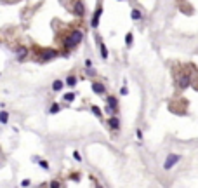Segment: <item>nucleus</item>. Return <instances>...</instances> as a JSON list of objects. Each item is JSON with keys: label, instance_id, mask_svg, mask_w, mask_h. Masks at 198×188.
Masks as SVG:
<instances>
[{"label": "nucleus", "instance_id": "f257e3e1", "mask_svg": "<svg viewBox=\"0 0 198 188\" xmlns=\"http://www.w3.org/2000/svg\"><path fill=\"white\" fill-rule=\"evenodd\" d=\"M179 160H181V157H179V155H176V153H170L167 158H165L163 169H170V167H174V164H177Z\"/></svg>", "mask_w": 198, "mask_h": 188}, {"label": "nucleus", "instance_id": "f03ea898", "mask_svg": "<svg viewBox=\"0 0 198 188\" xmlns=\"http://www.w3.org/2000/svg\"><path fill=\"white\" fill-rule=\"evenodd\" d=\"M101 14H103V9H101V7H97V9H96V12H94V18H92V21H90V23H92V28H97Z\"/></svg>", "mask_w": 198, "mask_h": 188}, {"label": "nucleus", "instance_id": "7ed1b4c3", "mask_svg": "<svg viewBox=\"0 0 198 188\" xmlns=\"http://www.w3.org/2000/svg\"><path fill=\"white\" fill-rule=\"evenodd\" d=\"M70 38L73 40V44L77 45L80 40H82V31H80V30H73V31H71V35H70Z\"/></svg>", "mask_w": 198, "mask_h": 188}, {"label": "nucleus", "instance_id": "20e7f679", "mask_svg": "<svg viewBox=\"0 0 198 188\" xmlns=\"http://www.w3.org/2000/svg\"><path fill=\"white\" fill-rule=\"evenodd\" d=\"M92 91L96 94H103L104 92V86H103L101 82H92Z\"/></svg>", "mask_w": 198, "mask_h": 188}, {"label": "nucleus", "instance_id": "39448f33", "mask_svg": "<svg viewBox=\"0 0 198 188\" xmlns=\"http://www.w3.org/2000/svg\"><path fill=\"white\" fill-rule=\"evenodd\" d=\"M16 56H18V59H19V61H23V59H24V58L28 56V49H26V47H23V45H21V47H19V49H18V54H16Z\"/></svg>", "mask_w": 198, "mask_h": 188}, {"label": "nucleus", "instance_id": "423d86ee", "mask_svg": "<svg viewBox=\"0 0 198 188\" xmlns=\"http://www.w3.org/2000/svg\"><path fill=\"white\" fill-rule=\"evenodd\" d=\"M179 86L183 87V89H186V87H190V77H188V75L181 77V79H179Z\"/></svg>", "mask_w": 198, "mask_h": 188}, {"label": "nucleus", "instance_id": "0eeeda50", "mask_svg": "<svg viewBox=\"0 0 198 188\" xmlns=\"http://www.w3.org/2000/svg\"><path fill=\"white\" fill-rule=\"evenodd\" d=\"M75 12H77V16H83L85 9H83V4H82V2H77V4H75Z\"/></svg>", "mask_w": 198, "mask_h": 188}, {"label": "nucleus", "instance_id": "6e6552de", "mask_svg": "<svg viewBox=\"0 0 198 188\" xmlns=\"http://www.w3.org/2000/svg\"><path fill=\"white\" fill-rule=\"evenodd\" d=\"M108 124H110V127H111V129H120V122H118V119H116V117H111Z\"/></svg>", "mask_w": 198, "mask_h": 188}, {"label": "nucleus", "instance_id": "1a4fd4ad", "mask_svg": "<svg viewBox=\"0 0 198 188\" xmlns=\"http://www.w3.org/2000/svg\"><path fill=\"white\" fill-rule=\"evenodd\" d=\"M99 49H101V56H103V59H106V58H108V49H106L104 42H101V40H99Z\"/></svg>", "mask_w": 198, "mask_h": 188}, {"label": "nucleus", "instance_id": "9d476101", "mask_svg": "<svg viewBox=\"0 0 198 188\" xmlns=\"http://www.w3.org/2000/svg\"><path fill=\"white\" fill-rule=\"evenodd\" d=\"M56 56V51H51V49H47V51H44V59H51V58H54Z\"/></svg>", "mask_w": 198, "mask_h": 188}, {"label": "nucleus", "instance_id": "9b49d317", "mask_svg": "<svg viewBox=\"0 0 198 188\" xmlns=\"http://www.w3.org/2000/svg\"><path fill=\"white\" fill-rule=\"evenodd\" d=\"M7 120H9V113L2 110V112H0V122H2V124H7Z\"/></svg>", "mask_w": 198, "mask_h": 188}, {"label": "nucleus", "instance_id": "f8f14e48", "mask_svg": "<svg viewBox=\"0 0 198 188\" xmlns=\"http://www.w3.org/2000/svg\"><path fill=\"white\" fill-rule=\"evenodd\" d=\"M132 19H134V21H139V19L142 18V14H141V11H137V9H134V11H132Z\"/></svg>", "mask_w": 198, "mask_h": 188}, {"label": "nucleus", "instance_id": "ddd939ff", "mask_svg": "<svg viewBox=\"0 0 198 188\" xmlns=\"http://www.w3.org/2000/svg\"><path fill=\"white\" fill-rule=\"evenodd\" d=\"M63 86H64V84L61 82V80H54V84H52V89H54V91H61V89H63Z\"/></svg>", "mask_w": 198, "mask_h": 188}, {"label": "nucleus", "instance_id": "4468645a", "mask_svg": "<svg viewBox=\"0 0 198 188\" xmlns=\"http://www.w3.org/2000/svg\"><path fill=\"white\" fill-rule=\"evenodd\" d=\"M132 42H134V37H132V33H127V35H125V45H127V47H131Z\"/></svg>", "mask_w": 198, "mask_h": 188}, {"label": "nucleus", "instance_id": "2eb2a0df", "mask_svg": "<svg viewBox=\"0 0 198 188\" xmlns=\"http://www.w3.org/2000/svg\"><path fill=\"white\" fill-rule=\"evenodd\" d=\"M108 106H110V108H113V110H115L116 106H118V101H116L115 98H108Z\"/></svg>", "mask_w": 198, "mask_h": 188}, {"label": "nucleus", "instance_id": "dca6fc26", "mask_svg": "<svg viewBox=\"0 0 198 188\" xmlns=\"http://www.w3.org/2000/svg\"><path fill=\"white\" fill-rule=\"evenodd\" d=\"M90 110H92V113H94V115L97 117V119H101V117H103V112H101V110H99V106H92V108H90Z\"/></svg>", "mask_w": 198, "mask_h": 188}, {"label": "nucleus", "instance_id": "f3484780", "mask_svg": "<svg viewBox=\"0 0 198 188\" xmlns=\"http://www.w3.org/2000/svg\"><path fill=\"white\" fill-rule=\"evenodd\" d=\"M75 84H77V79H75V77H73V75H71V77H68V79H66V86L73 87V86H75Z\"/></svg>", "mask_w": 198, "mask_h": 188}, {"label": "nucleus", "instance_id": "a211bd4d", "mask_svg": "<svg viewBox=\"0 0 198 188\" xmlns=\"http://www.w3.org/2000/svg\"><path fill=\"white\" fill-rule=\"evenodd\" d=\"M64 99H66V101H73V99H75V92H68V94H64Z\"/></svg>", "mask_w": 198, "mask_h": 188}, {"label": "nucleus", "instance_id": "6ab92c4d", "mask_svg": "<svg viewBox=\"0 0 198 188\" xmlns=\"http://www.w3.org/2000/svg\"><path fill=\"white\" fill-rule=\"evenodd\" d=\"M59 110H61V106H59V105H56V103H54V105L51 106V113H57Z\"/></svg>", "mask_w": 198, "mask_h": 188}, {"label": "nucleus", "instance_id": "aec40b11", "mask_svg": "<svg viewBox=\"0 0 198 188\" xmlns=\"http://www.w3.org/2000/svg\"><path fill=\"white\" fill-rule=\"evenodd\" d=\"M40 167H42V169H49V164H47L45 160H42V162H40Z\"/></svg>", "mask_w": 198, "mask_h": 188}, {"label": "nucleus", "instance_id": "412c9836", "mask_svg": "<svg viewBox=\"0 0 198 188\" xmlns=\"http://www.w3.org/2000/svg\"><path fill=\"white\" fill-rule=\"evenodd\" d=\"M23 186H30V180H23Z\"/></svg>", "mask_w": 198, "mask_h": 188}, {"label": "nucleus", "instance_id": "4be33fe9", "mask_svg": "<svg viewBox=\"0 0 198 188\" xmlns=\"http://www.w3.org/2000/svg\"><path fill=\"white\" fill-rule=\"evenodd\" d=\"M136 134H137V139H142V132L139 131V129H137V132H136Z\"/></svg>", "mask_w": 198, "mask_h": 188}, {"label": "nucleus", "instance_id": "5701e85b", "mask_svg": "<svg viewBox=\"0 0 198 188\" xmlns=\"http://www.w3.org/2000/svg\"><path fill=\"white\" fill-rule=\"evenodd\" d=\"M87 73H89V75H96V72H94V70H90V68H87Z\"/></svg>", "mask_w": 198, "mask_h": 188}]
</instances>
